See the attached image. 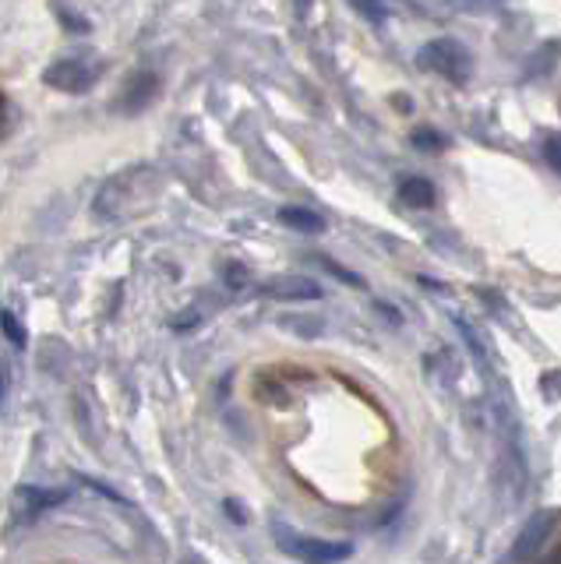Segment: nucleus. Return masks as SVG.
<instances>
[{
	"instance_id": "1a4fd4ad",
	"label": "nucleus",
	"mask_w": 561,
	"mask_h": 564,
	"mask_svg": "<svg viewBox=\"0 0 561 564\" xmlns=\"http://www.w3.org/2000/svg\"><path fill=\"white\" fill-rule=\"evenodd\" d=\"M399 202H407L413 208H431L438 202L434 184L424 181V176H402V181H399Z\"/></svg>"
},
{
	"instance_id": "f03ea898",
	"label": "nucleus",
	"mask_w": 561,
	"mask_h": 564,
	"mask_svg": "<svg viewBox=\"0 0 561 564\" xmlns=\"http://www.w3.org/2000/svg\"><path fill=\"white\" fill-rule=\"evenodd\" d=\"M99 75H103V64H89L82 57H64V61H54L43 70V82L50 88H57V93L82 96L99 82Z\"/></svg>"
},
{
	"instance_id": "4468645a",
	"label": "nucleus",
	"mask_w": 561,
	"mask_h": 564,
	"mask_svg": "<svg viewBox=\"0 0 561 564\" xmlns=\"http://www.w3.org/2000/svg\"><path fill=\"white\" fill-rule=\"evenodd\" d=\"M322 269H325V272H332V275H336V279H343V282H349V286H364V279H360V275L346 272L343 264H336V261H332V258H322Z\"/></svg>"
},
{
	"instance_id": "0eeeda50",
	"label": "nucleus",
	"mask_w": 561,
	"mask_h": 564,
	"mask_svg": "<svg viewBox=\"0 0 561 564\" xmlns=\"http://www.w3.org/2000/svg\"><path fill=\"white\" fill-rule=\"evenodd\" d=\"M14 498H19L22 516H43V511L64 505L67 498H72V494H67V490H46V487H19Z\"/></svg>"
},
{
	"instance_id": "f8f14e48",
	"label": "nucleus",
	"mask_w": 561,
	"mask_h": 564,
	"mask_svg": "<svg viewBox=\"0 0 561 564\" xmlns=\"http://www.w3.org/2000/svg\"><path fill=\"white\" fill-rule=\"evenodd\" d=\"M54 14H57V22H61L64 29H72V32H89V22H85L82 14H75L72 8H61V4H54Z\"/></svg>"
},
{
	"instance_id": "9b49d317",
	"label": "nucleus",
	"mask_w": 561,
	"mask_h": 564,
	"mask_svg": "<svg viewBox=\"0 0 561 564\" xmlns=\"http://www.w3.org/2000/svg\"><path fill=\"white\" fill-rule=\"evenodd\" d=\"M349 8H354L364 22L371 25H385V18H389V8H385V0H346Z\"/></svg>"
},
{
	"instance_id": "6e6552de",
	"label": "nucleus",
	"mask_w": 561,
	"mask_h": 564,
	"mask_svg": "<svg viewBox=\"0 0 561 564\" xmlns=\"http://www.w3.org/2000/svg\"><path fill=\"white\" fill-rule=\"evenodd\" d=\"M279 223L296 229V234H322L325 229V219L319 216V212H311L304 205H287V208H279Z\"/></svg>"
},
{
	"instance_id": "423d86ee",
	"label": "nucleus",
	"mask_w": 561,
	"mask_h": 564,
	"mask_svg": "<svg viewBox=\"0 0 561 564\" xmlns=\"http://www.w3.org/2000/svg\"><path fill=\"white\" fill-rule=\"evenodd\" d=\"M266 296H276V300H322V286L314 279H304V275H287V279L266 282Z\"/></svg>"
},
{
	"instance_id": "ddd939ff",
	"label": "nucleus",
	"mask_w": 561,
	"mask_h": 564,
	"mask_svg": "<svg viewBox=\"0 0 561 564\" xmlns=\"http://www.w3.org/2000/svg\"><path fill=\"white\" fill-rule=\"evenodd\" d=\"M413 145L424 149V152H434V149L445 145V138L438 134V131H431V128H420V131H413Z\"/></svg>"
},
{
	"instance_id": "f3484780",
	"label": "nucleus",
	"mask_w": 561,
	"mask_h": 564,
	"mask_svg": "<svg viewBox=\"0 0 561 564\" xmlns=\"http://www.w3.org/2000/svg\"><path fill=\"white\" fill-rule=\"evenodd\" d=\"M8 367H4V360H0V402H4L8 399Z\"/></svg>"
},
{
	"instance_id": "20e7f679",
	"label": "nucleus",
	"mask_w": 561,
	"mask_h": 564,
	"mask_svg": "<svg viewBox=\"0 0 561 564\" xmlns=\"http://www.w3.org/2000/svg\"><path fill=\"white\" fill-rule=\"evenodd\" d=\"M155 96H160V75L155 70H131L120 96L114 99V110L125 117H138L155 102Z\"/></svg>"
},
{
	"instance_id": "dca6fc26",
	"label": "nucleus",
	"mask_w": 561,
	"mask_h": 564,
	"mask_svg": "<svg viewBox=\"0 0 561 564\" xmlns=\"http://www.w3.org/2000/svg\"><path fill=\"white\" fill-rule=\"evenodd\" d=\"M14 117V110H11V99L4 96V93H0V138H8V131H11V120Z\"/></svg>"
},
{
	"instance_id": "f257e3e1",
	"label": "nucleus",
	"mask_w": 561,
	"mask_h": 564,
	"mask_svg": "<svg viewBox=\"0 0 561 564\" xmlns=\"http://www.w3.org/2000/svg\"><path fill=\"white\" fill-rule=\"evenodd\" d=\"M417 61L424 70H434V75H442L449 85H466L470 75H473V57H470V50L463 43H455V40H431L420 46L417 53Z\"/></svg>"
},
{
	"instance_id": "9d476101",
	"label": "nucleus",
	"mask_w": 561,
	"mask_h": 564,
	"mask_svg": "<svg viewBox=\"0 0 561 564\" xmlns=\"http://www.w3.org/2000/svg\"><path fill=\"white\" fill-rule=\"evenodd\" d=\"M0 335L14 346V349H25L29 346V332L25 325L19 322V314L14 311H0Z\"/></svg>"
},
{
	"instance_id": "7ed1b4c3",
	"label": "nucleus",
	"mask_w": 561,
	"mask_h": 564,
	"mask_svg": "<svg viewBox=\"0 0 561 564\" xmlns=\"http://www.w3.org/2000/svg\"><path fill=\"white\" fill-rule=\"evenodd\" d=\"M272 533L279 540V546H283L287 554L301 557V561H343L354 554V546L349 543H328V540H314V536H304V533H293L290 525L276 522Z\"/></svg>"
},
{
	"instance_id": "39448f33",
	"label": "nucleus",
	"mask_w": 561,
	"mask_h": 564,
	"mask_svg": "<svg viewBox=\"0 0 561 564\" xmlns=\"http://www.w3.org/2000/svg\"><path fill=\"white\" fill-rule=\"evenodd\" d=\"M558 519H561V516H558V508H540V511H533V516L526 519L519 540L513 543V561H522V557L540 554V546L551 540Z\"/></svg>"
},
{
	"instance_id": "2eb2a0df",
	"label": "nucleus",
	"mask_w": 561,
	"mask_h": 564,
	"mask_svg": "<svg viewBox=\"0 0 561 564\" xmlns=\"http://www.w3.org/2000/svg\"><path fill=\"white\" fill-rule=\"evenodd\" d=\"M543 159L554 166V173H561V138H548L543 141Z\"/></svg>"
}]
</instances>
